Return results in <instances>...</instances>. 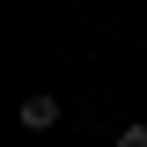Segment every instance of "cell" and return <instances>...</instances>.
<instances>
[{
  "mask_svg": "<svg viewBox=\"0 0 147 147\" xmlns=\"http://www.w3.org/2000/svg\"><path fill=\"white\" fill-rule=\"evenodd\" d=\"M118 147H147V125H125V132H118Z\"/></svg>",
  "mask_w": 147,
  "mask_h": 147,
  "instance_id": "7a4b0ae2",
  "label": "cell"
},
{
  "mask_svg": "<svg viewBox=\"0 0 147 147\" xmlns=\"http://www.w3.org/2000/svg\"><path fill=\"white\" fill-rule=\"evenodd\" d=\"M22 125L30 132H52L59 125V96H22Z\"/></svg>",
  "mask_w": 147,
  "mask_h": 147,
  "instance_id": "6da1fadb",
  "label": "cell"
}]
</instances>
